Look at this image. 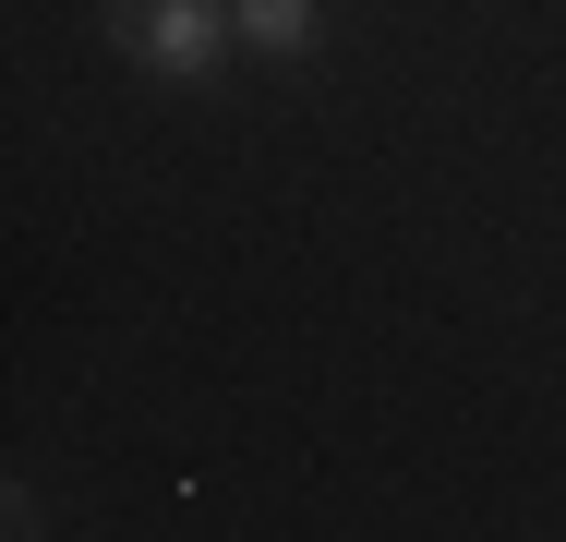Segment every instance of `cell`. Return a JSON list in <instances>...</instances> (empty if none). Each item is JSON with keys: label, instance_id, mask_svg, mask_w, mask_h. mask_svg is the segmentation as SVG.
I'll list each match as a JSON object with an SVG mask.
<instances>
[{"label": "cell", "instance_id": "obj_1", "mask_svg": "<svg viewBox=\"0 0 566 542\" xmlns=\"http://www.w3.org/2000/svg\"><path fill=\"white\" fill-rule=\"evenodd\" d=\"M109 37L157 73V85H218V61L241 49L229 0H109Z\"/></svg>", "mask_w": 566, "mask_h": 542}, {"label": "cell", "instance_id": "obj_2", "mask_svg": "<svg viewBox=\"0 0 566 542\" xmlns=\"http://www.w3.org/2000/svg\"><path fill=\"white\" fill-rule=\"evenodd\" d=\"M229 24H241V49L290 61V49H314V37H326V0H229Z\"/></svg>", "mask_w": 566, "mask_h": 542}, {"label": "cell", "instance_id": "obj_3", "mask_svg": "<svg viewBox=\"0 0 566 542\" xmlns=\"http://www.w3.org/2000/svg\"><path fill=\"white\" fill-rule=\"evenodd\" d=\"M0 542H36V494L12 482V507H0Z\"/></svg>", "mask_w": 566, "mask_h": 542}]
</instances>
